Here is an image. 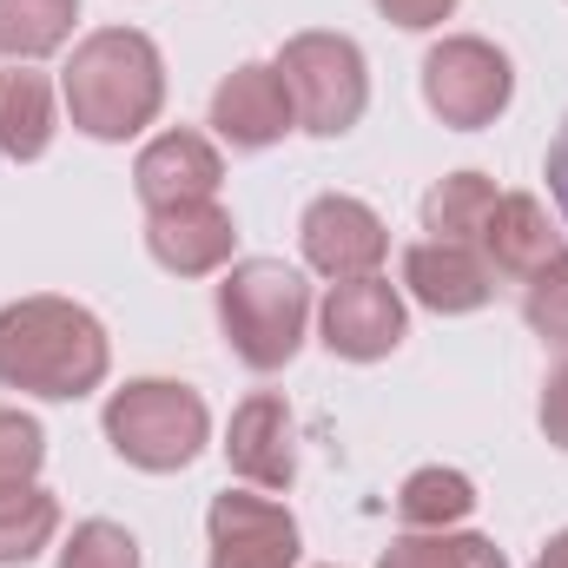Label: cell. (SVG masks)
<instances>
[{
    "label": "cell",
    "instance_id": "cell-22",
    "mask_svg": "<svg viewBox=\"0 0 568 568\" xmlns=\"http://www.w3.org/2000/svg\"><path fill=\"white\" fill-rule=\"evenodd\" d=\"M523 317H529V331L542 344L568 351V252H556L542 272L523 278Z\"/></svg>",
    "mask_w": 568,
    "mask_h": 568
},
{
    "label": "cell",
    "instance_id": "cell-28",
    "mask_svg": "<svg viewBox=\"0 0 568 568\" xmlns=\"http://www.w3.org/2000/svg\"><path fill=\"white\" fill-rule=\"evenodd\" d=\"M529 568H568V529H562V536H549V549H542Z\"/></svg>",
    "mask_w": 568,
    "mask_h": 568
},
{
    "label": "cell",
    "instance_id": "cell-14",
    "mask_svg": "<svg viewBox=\"0 0 568 568\" xmlns=\"http://www.w3.org/2000/svg\"><path fill=\"white\" fill-rule=\"evenodd\" d=\"M404 291L436 311V317H463V311H483L496 297V272L483 265L476 245H449V239H417L404 252Z\"/></svg>",
    "mask_w": 568,
    "mask_h": 568
},
{
    "label": "cell",
    "instance_id": "cell-15",
    "mask_svg": "<svg viewBox=\"0 0 568 568\" xmlns=\"http://www.w3.org/2000/svg\"><path fill=\"white\" fill-rule=\"evenodd\" d=\"M476 252H483V265L496 278L523 284L529 272H542L562 252V232H556V219H549V205L536 192H503L489 225H483V239H476Z\"/></svg>",
    "mask_w": 568,
    "mask_h": 568
},
{
    "label": "cell",
    "instance_id": "cell-11",
    "mask_svg": "<svg viewBox=\"0 0 568 568\" xmlns=\"http://www.w3.org/2000/svg\"><path fill=\"white\" fill-rule=\"evenodd\" d=\"M291 126H297V113H291V93H284L278 67L245 60L239 73L219 80V93H212V133L232 145V152H265Z\"/></svg>",
    "mask_w": 568,
    "mask_h": 568
},
{
    "label": "cell",
    "instance_id": "cell-3",
    "mask_svg": "<svg viewBox=\"0 0 568 568\" xmlns=\"http://www.w3.org/2000/svg\"><path fill=\"white\" fill-rule=\"evenodd\" d=\"M311 324V284L284 258H239L219 284V331L232 357L258 377L284 371Z\"/></svg>",
    "mask_w": 568,
    "mask_h": 568
},
{
    "label": "cell",
    "instance_id": "cell-8",
    "mask_svg": "<svg viewBox=\"0 0 568 568\" xmlns=\"http://www.w3.org/2000/svg\"><path fill=\"white\" fill-rule=\"evenodd\" d=\"M297 239H304L311 272H324L331 284L377 278V265H384V252H390L384 219H377L364 199H351V192H324V199H311L304 219H297Z\"/></svg>",
    "mask_w": 568,
    "mask_h": 568
},
{
    "label": "cell",
    "instance_id": "cell-7",
    "mask_svg": "<svg viewBox=\"0 0 568 568\" xmlns=\"http://www.w3.org/2000/svg\"><path fill=\"white\" fill-rule=\"evenodd\" d=\"M317 331L331 344V357H351V364H377L404 344L410 331V311H404V291L390 278H344L324 291L317 304Z\"/></svg>",
    "mask_w": 568,
    "mask_h": 568
},
{
    "label": "cell",
    "instance_id": "cell-17",
    "mask_svg": "<svg viewBox=\"0 0 568 568\" xmlns=\"http://www.w3.org/2000/svg\"><path fill=\"white\" fill-rule=\"evenodd\" d=\"M496 179L489 172H449V179H436L424 199V232L429 239H449V245H476L483 239V225H489V212H496Z\"/></svg>",
    "mask_w": 568,
    "mask_h": 568
},
{
    "label": "cell",
    "instance_id": "cell-2",
    "mask_svg": "<svg viewBox=\"0 0 568 568\" xmlns=\"http://www.w3.org/2000/svg\"><path fill=\"white\" fill-rule=\"evenodd\" d=\"M60 93L87 140H140L165 106V60L140 27H100L73 47Z\"/></svg>",
    "mask_w": 568,
    "mask_h": 568
},
{
    "label": "cell",
    "instance_id": "cell-21",
    "mask_svg": "<svg viewBox=\"0 0 568 568\" xmlns=\"http://www.w3.org/2000/svg\"><path fill=\"white\" fill-rule=\"evenodd\" d=\"M377 568H509L489 536H463V529H410L384 549Z\"/></svg>",
    "mask_w": 568,
    "mask_h": 568
},
{
    "label": "cell",
    "instance_id": "cell-25",
    "mask_svg": "<svg viewBox=\"0 0 568 568\" xmlns=\"http://www.w3.org/2000/svg\"><path fill=\"white\" fill-rule=\"evenodd\" d=\"M377 13L390 27H404V33H429V27H443L456 13V0H377Z\"/></svg>",
    "mask_w": 568,
    "mask_h": 568
},
{
    "label": "cell",
    "instance_id": "cell-26",
    "mask_svg": "<svg viewBox=\"0 0 568 568\" xmlns=\"http://www.w3.org/2000/svg\"><path fill=\"white\" fill-rule=\"evenodd\" d=\"M542 436L568 449V357L549 371V384H542Z\"/></svg>",
    "mask_w": 568,
    "mask_h": 568
},
{
    "label": "cell",
    "instance_id": "cell-12",
    "mask_svg": "<svg viewBox=\"0 0 568 568\" xmlns=\"http://www.w3.org/2000/svg\"><path fill=\"white\" fill-rule=\"evenodd\" d=\"M225 463L232 476H245L252 489H291L297 483V424H291V404L278 390H252L232 429H225Z\"/></svg>",
    "mask_w": 568,
    "mask_h": 568
},
{
    "label": "cell",
    "instance_id": "cell-18",
    "mask_svg": "<svg viewBox=\"0 0 568 568\" xmlns=\"http://www.w3.org/2000/svg\"><path fill=\"white\" fill-rule=\"evenodd\" d=\"M80 20V0H0V53L20 67V60H47L67 47Z\"/></svg>",
    "mask_w": 568,
    "mask_h": 568
},
{
    "label": "cell",
    "instance_id": "cell-4",
    "mask_svg": "<svg viewBox=\"0 0 568 568\" xmlns=\"http://www.w3.org/2000/svg\"><path fill=\"white\" fill-rule=\"evenodd\" d=\"M106 443L120 449V463H133L145 476H172L212 443V410L192 384L133 377L126 390L106 397Z\"/></svg>",
    "mask_w": 568,
    "mask_h": 568
},
{
    "label": "cell",
    "instance_id": "cell-24",
    "mask_svg": "<svg viewBox=\"0 0 568 568\" xmlns=\"http://www.w3.org/2000/svg\"><path fill=\"white\" fill-rule=\"evenodd\" d=\"M47 463V429L33 424L27 410H0V489L33 483Z\"/></svg>",
    "mask_w": 568,
    "mask_h": 568
},
{
    "label": "cell",
    "instance_id": "cell-23",
    "mask_svg": "<svg viewBox=\"0 0 568 568\" xmlns=\"http://www.w3.org/2000/svg\"><path fill=\"white\" fill-rule=\"evenodd\" d=\"M60 568H140V542H133V529L93 516V523H80V529L67 536Z\"/></svg>",
    "mask_w": 568,
    "mask_h": 568
},
{
    "label": "cell",
    "instance_id": "cell-6",
    "mask_svg": "<svg viewBox=\"0 0 568 568\" xmlns=\"http://www.w3.org/2000/svg\"><path fill=\"white\" fill-rule=\"evenodd\" d=\"M424 100L456 133L496 126L509 113V100H516V67H509L503 47L476 40V33H449L424 53Z\"/></svg>",
    "mask_w": 568,
    "mask_h": 568
},
{
    "label": "cell",
    "instance_id": "cell-1",
    "mask_svg": "<svg viewBox=\"0 0 568 568\" xmlns=\"http://www.w3.org/2000/svg\"><path fill=\"white\" fill-rule=\"evenodd\" d=\"M113 371V344L106 324L73 304V297H20L0 311V384L47 397V404H73L87 390H100Z\"/></svg>",
    "mask_w": 568,
    "mask_h": 568
},
{
    "label": "cell",
    "instance_id": "cell-9",
    "mask_svg": "<svg viewBox=\"0 0 568 568\" xmlns=\"http://www.w3.org/2000/svg\"><path fill=\"white\" fill-rule=\"evenodd\" d=\"M212 568H297V523L272 496H212Z\"/></svg>",
    "mask_w": 568,
    "mask_h": 568
},
{
    "label": "cell",
    "instance_id": "cell-10",
    "mask_svg": "<svg viewBox=\"0 0 568 568\" xmlns=\"http://www.w3.org/2000/svg\"><path fill=\"white\" fill-rule=\"evenodd\" d=\"M239 225L219 199H185L165 212H145V252L172 272V278H212L232 265Z\"/></svg>",
    "mask_w": 568,
    "mask_h": 568
},
{
    "label": "cell",
    "instance_id": "cell-19",
    "mask_svg": "<svg viewBox=\"0 0 568 568\" xmlns=\"http://www.w3.org/2000/svg\"><path fill=\"white\" fill-rule=\"evenodd\" d=\"M53 536H60V503L40 483L0 489V568H27Z\"/></svg>",
    "mask_w": 568,
    "mask_h": 568
},
{
    "label": "cell",
    "instance_id": "cell-27",
    "mask_svg": "<svg viewBox=\"0 0 568 568\" xmlns=\"http://www.w3.org/2000/svg\"><path fill=\"white\" fill-rule=\"evenodd\" d=\"M542 179H549V199H556V212H562V225H568V120L556 126V140H549Z\"/></svg>",
    "mask_w": 568,
    "mask_h": 568
},
{
    "label": "cell",
    "instance_id": "cell-5",
    "mask_svg": "<svg viewBox=\"0 0 568 568\" xmlns=\"http://www.w3.org/2000/svg\"><path fill=\"white\" fill-rule=\"evenodd\" d=\"M278 80L297 126L317 140H344L371 106V67L351 33H291L278 53Z\"/></svg>",
    "mask_w": 568,
    "mask_h": 568
},
{
    "label": "cell",
    "instance_id": "cell-20",
    "mask_svg": "<svg viewBox=\"0 0 568 568\" xmlns=\"http://www.w3.org/2000/svg\"><path fill=\"white\" fill-rule=\"evenodd\" d=\"M469 509H476V483H469L463 469H443V463H429V469H417V476H404V489H397V516H404V529H456Z\"/></svg>",
    "mask_w": 568,
    "mask_h": 568
},
{
    "label": "cell",
    "instance_id": "cell-16",
    "mask_svg": "<svg viewBox=\"0 0 568 568\" xmlns=\"http://www.w3.org/2000/svg\"><path fill=\"white\" fill-rule=\"evenodd\" d=\"M53 145V87L33 67L0 73V159H40Z\"/></svg>",
    "mask_w": 568,
    "mask_h": 568
},
{
    "label": "cell",
    "instance_id": "cell-13",
    "mask_svg": "<svg viewBox=\"0 0 568 568\" xmlns=\"http://www.w3.org/2000/svg\"><path fill=\"white\" fill-rule=\"evenodd\" d=\"M219 179H225L219 145L205 133H192V126L159 133L133 159V192H140L145 212H165V205H185V199H219Z\"/></svg>",
    "mask_w": 568,
    "mask_h": 568
}]
</instances>
